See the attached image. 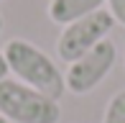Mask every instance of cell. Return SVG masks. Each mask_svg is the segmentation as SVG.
I'll return each mask as SVG.
<instances>
[{"label": "cell", "mask_w": 125, "mask_h": 123, "mask_svg": "<svg viewBox=\"0 0 125 123\" xmlns=\"http://www.w3.org/2000/svg\"><path fill=\"white\" fill-rule=\"evenodd\" d=\"M3 57L8 64V72L18 77V82L33 87V90L59 100L66 90L64 72H59L56 62L49 57L43 49L26 38H10L3 46Z\"/></svg>", "instance_id": "1"}, {"label": "cell", "mask_w": 125, "mask_h": 123, "mask_svg": "<svg viewBox=\"0 0 125 123\" xmlns=\"http://www.w3.org/2000/svg\"><path fill=\"white\" fill-rule=\"evenodd\" d=\"M0 115L8 123H59V100L33 90L23 82L0 80Z\"/></svg>", "instance_id": "2"}, {"label": "cell", "mask_w": 125, "mask_h": 123, "mask_svg": "<svg viewBox=\"0 0 125 123\" xmlns=\"http://www.w3.org/2000/svg\"><path fill=\"white\" fill-rule=\"evenodd\" d=\"M115 28V18L110 15V10H97L92 15H84V18L74 21V23L64 26L59 41H56V51L59 59H64L66 64L77 62L79 57H84L87 51H92L97 44H102L110 31Z\"/></svg>", "instance_id": "3"}, {"label": "cell", "mask_w": 125, "mask_h": 123, "mask_svg": "<svg viewBox=\"0 0 125 123\" xmlns=\"http://www.w3.org/2000/svg\"><path fill=\"white\" fill-rule=\"evenodd\" d=\"M115 62H117V46L110 41V38H105V41L97 44L92 51H87L84 57H79L77 62L69 64V69L64 72L66 90L72 95L92 92L94 87H100L102 80L112 72Z\"/></svg>", "instance_id": "4"}, {"label": "cell", "mask_w": 125, "mask_h": 123, "mask_svg": "<svg viewBox=\"0 0 125 123\" xmlns=\"http://www.w3.org/2000/svg\"><path fill=\"white\" fill-rule=\"evenodd\" d=\"M107 0H51L49 3V18L54 23H61V26H69L74 21L84 18V15H92L102 10Z\"/></svg>", "instance_id": "5"}, {"label": "cell", "mask_w": 125, "mask_h": 123, "mask_svg": "<svg viewBox=\"0 0 125 123\" xmlns=\"http://www.w3.org/2000/svg\"><path fill=\"white\" fill-rule=\"evenodd\" d=\"M102 123H125V90H117L110 98Z\"/></svg>", "instance_id": "6"}, {"label": "cell", "mask_w": 125, "mask_h": 123, "mask_svg": "<svg viewBox=\"0 0 125 123\" xmlns=\"http://www.w3.org/2000/svg\"><path fill=\"white\" fill-rule=\"evenodd\" d=\"M107 10H110V15L115 18V23L125 26V0H107Z\"/></svg>", "instance_id": "7"}, {"label": "cell", "mask_w": 125, "mask_h": 123, "mask_svg": "<svg viewBox=\"0 0 125 123\" xmlns=\"http://www.w3.org/2000/svg\"><path fill=\"white\" fill-rule=\"evenodd\" d=\"M10 72H8V64H5V57H3V51H0V80H5Z\"/></svg>", "instance_id": "8"}, {"label": "cell", "mask_w": 125, "mask_h": 123, "mask_svg": "<svg viewBox=\"0 0 125 123\" xmlns=\"http://www.w3.org/2000/svg\"><path fill=\"white\" fill-rule=\"evenodd\" d=\"M3 26H5V21H3V15H0V33H3Z\"/></svg>", "instance_id": "9"}, {"label": "cell", "mask_w": 125, "mask_h": 123, "mask_svg": "<svg viewBox=\"0 0 125 123\" xmlns=\"http://www.w3.org/2000/svg\"><path fill=\"white\" fill-rule=\"evenodd\" d=\"M0 123H8V121H5V118H3V115H0Z\"/></svg>", "instance_id": "10"}, {"label": "cell", "mask_w": 125, "mask_h": 123, "mask_svg": "<svg viewBox=\"0 0 125 123\" xmlns=\"http://www.w3.org/2000/svg\"><path fill=\"white\" fill-rule=\"evenodd\" d=\"M123 67H125V57H123Z\"/></svg>", "instance_id": "11"}, {"label": "cell", "mask_w": 125, "mask_h": 123, "mask_svg": "<svg viewBox=\"0 0 125 123\" xmlns=\"http://www.w3.org/2000/svg\"><path fill=\"white\" fill-rule=\"evenodd\" d=\"M0 3H3V0H0Z\"/></svg>", "instance_id": "12"}]
</instances>
